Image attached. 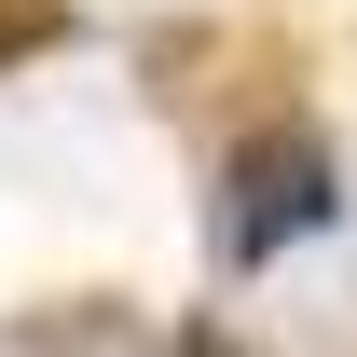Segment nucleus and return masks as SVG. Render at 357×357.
Instances as JSON below:
<instances>
[{"mask_svg": "<svg viewBox=\"0 0 357 357\" xmlns=\"http://www.w3.org/2000/svg\"><path fill=\"white\" fill-rule=\"evenodd\" d=\"M330 137L316 124H248L220 151V261H275V248H303L330 234Z\"/></svg>", "mask_w": 357, "mask_h": 357, "instance_id": "obj_1", "label": "nucleus"}]
</instances>
